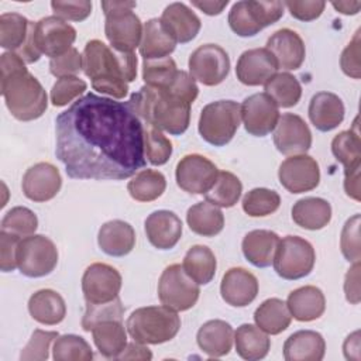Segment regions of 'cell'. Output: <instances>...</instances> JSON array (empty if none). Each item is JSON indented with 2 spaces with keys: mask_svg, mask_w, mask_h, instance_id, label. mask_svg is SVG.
<instances>
[{
  "mask_svg": "<svg viewBox=\"0 0 361 361\" xmlns=\"http://www.w3.org/2000/svg\"><path fill=\"white\" fill-rule=\"evenodd\" d=\"M55 134L71 179L123 180L147 164L144 126L128 100L86 93L56 116Z\"/></svg>",
  "mask_w": 361,
  "mask_h": 361,
  "instance_id": "1",
  "label": "cell"
},
{
  "mask_svg": "<svg viewBox=\"0 0 361 361\" xmlns=\"http://www.w3.org/2000/svg\"><path fill=\"white\" fill-rule=\"evenodd\" d=\"M83 73L92 80V87L111 99L121 100L128 93V83L137 78V56L134 52L117 51L100 39L86 42Z\"/></svg>",
  "mask_w": 361,
  "mask_h": 361,
  "instance_id": "2",
  "label": "cell"
},
{
  "mask_svg": "<svg viewBox=\"0 0 361 361\" xmlns=\"http://www.w3.org/2000/svg\"><path fill=\"white\" fill-rule=\"evenodd\" d=\"M0 89L11 116L20 121L39 118L47 107V92L39 80L28 72L23 58L13 51L0 56Z\"/></svg>",
  "mask_w": 361,
  "mask_h": 361,
  "instance_id": "3",
  "label": "cell"
},
{
  "mask_svg": "<svg viewBox=\"0 0 361 361\" xmlns=\"http://www.w3.org/2000/svg\"><path fill=\"white\" fill-rule=\"evenodd\" d=\"M128 103L140 120L171 135H180L189 127L192 104L168 89L144 85Z\"/></svg>",
  "mask_w": 361,
  "mask_h": 361,
  "instance_id": "4",
  "label": "cell"
},
{
  "mask_svg": "<svg viewBox=\"0 0 361 361\" xmlns=\"http://www.w3.org/2000/svg\"><path fill=\"white\" fill-rule=\"evenodd\" d=\"M130 337L141 344H162L171 341L180 329L178 312L161 305L135 309L126 322Z\"/></svg>",
  "mask_w": 361,
  "mask_h": 361,
  "instance_id": "5",
  "label": "cell"
},
{
  "mask_svg": "<svg viewBox=\"0 0 361 361\" xmlns=\"http://www.w3.org/2000/svg\"><path fill=\"white\" fill-rule=\"evenodd\" d=\"M135 7V1H102L106 16L104 35L111 48L123 52H134L140 47L144 25L133 11Z\"/></svg>",
  "mask_w": 361,
  "mask_h": 361,
  "instance_id": "6",
  "label": "cell"
},
{
  "mask_svg": "<svg viewBox=\"0 0 361 361\" xmlns=\"http://www.w3.org/2000/svg\"><path fill=\"white\" fill-rule=\"evenodd\" d=\"M241 124V104L234 100H217L206 104L199 117L200 137L214 145L228 144Z\"/></svg>",
  "mask_w": 361,
  "mask_h": 361,
  "instance_id": "7",
  "label": "cell"
},
{
  "mask_svg": "<svg viewBox=\"0 0 361 361\" xmlns=\"http://www.w3.org/2000/svg\"><path fill=\"white\" fill-rule=\"evenodd\" d=\"M283 13V1L241 0L231 6L228 25L238 37H254L265 27L279 21Z\"/></svg>",
  "mask_w": 361,
  "mask_h": 361,
  "instance_id": "8",
  "label": "cell"
},
{
  "mask_svg": "<svg viewBox=\"0 0 361 361\" xmlns=\"http://www.w3.org/2000/svg\"><path fill=\"white\" fill-rule=\"evenodd\" d=\"M314 262L316 252L307 240L299 235H286L279 240L272 265L282 279L296 281L307 276L313 271Z\"/></svg>",
  "mask_w": 361,
  "mask_h": 361,
  "instance_id": "9",
  "label": "cell"
},
{
  "mask_svg": "<svg viewBox=\"0 0 361 361\" xmlns=\"http://www.w3.org/2000/svg\"><path fill=\"white\" fill-rule=\"evenodd\" d=\"M58 264V248L55 243L42 234H31L18 243L17 268L28 278L49 275Z\"/></svg>",
  "mask_w": 361,
  "mask_h": 361,
  "instance_id": "10",
  "label": "cell"
},
{
  "mask_svg": "<svg viewBox=\"0 0 361 361\" xmlns=\"http://www.w3.org/2000/svg\"><path fill=\"white\" fill-rule=\"evenodd\" d=\"M199 295V285L180 264H172L162 271L158 281V298L164 306L175 312H185L196 305Z\"/></svg>",
  "mask_w": 361,
  "mask_h": 361,
  "instance_id": "11",
  "label": "cell"
},
{
  "mask_svg": "<svg viewBox=\"0 0 361 361\" xmlns=\"http://www.w3.org/2000/svg\"><path fill=\"white\" fill-rule=\"evenodd\" d=\"M189 75L204 86L220 85L230 72V56L217 44L197 47L188 61Z\"/></svg>",
  "mask_w": 361,
  "mask_h": 361,
  "instance_id": "12",
  "label": "cell"
},
{
  "mask_svg": "<svg viewBox=\"0 0 361 361\" xmlns=\"http://www.w3.org/2000/svg\"><path fill=\"white\" fill-rule=\"evenodd\" d=\"M76 30L56 16H48L32 23V41L41 55L56 58L72 48Z\"/></svg>",
  "mask_w": 361,
  "mask_h": 361,
  "instance_id": "13",
  "label": "cell"
},
{
  "mask_svg": "<svg viewBox=\"0 0 361 361\" xmlns=\"http://www.w3.org/2000/svg\"><path fill=\"white\" fill-rule=\"evenodd\" d=\"M120 272L104 262L90 264L82 276V292L86 303H107L114 300L121 289Z\"/></svg>",
  "mask_w": 361,
  "mask_h": 361,
  "instance_id": "14",
  "label": "cell"
},
{
  "mask_svg": "<svg viewBox=\"0 0 361 361\" xmlns=\"http://www.w3.org/2000/svg\"><path fill=\"white\" fill-rule=\"evenodd\" d=\"M217 166L200 154H189L176 164L178 186L190 195H204L216 182Z\"/></svg>",
  "mask_w": 361,
  "mask_h": 361,
  "instance_id": "15",
  "label": "cell"
},
{
  "mask_svg": "<svg viewBox=\"0 0 361 361\" xmlns=\"http://www.w3.org/2000/svg\"><path fill=\"white\" fill-rule=\"evenodd\" d=\"M281 185L290 193H305L316 189L320 182L317 161L306 154L288 157L278 169Z\"/></svg>",
  "mask_w": 361,
  "mask_h": 361,
  "instance_id": "16",
  "label": "cell"
},
{
  "mask_svg": "<svg viewBox=\"0 0 361 361\" xmlns=\"http://www.w3.org/2000/svg\"><path fill=\"white\" fill-rule=\"evenodd\" d=\"M241 120L248 134L265 137L272 133L279 120V107L271 96L255 93L241 103Z\"/></svg>",
  "mask_w": 361,
  "mask_h": 361,
  "instance_id": "17",
  "label": "cell"
},
{
  "mask_svg": "<svg viewBox=\"0 0 361 361\" xmlns=\"http://www.w3.org/2000/svg\"><path fill=\"white\" fill-rule=\"evenodd\" d=\"M274 144L276 149L288 157L306 154L312 147V133L306 121L293 113L279 116L274 130Z\"/></svg>",
  "mask_w": 361,
  "mask_h": 361,
  "instance_id": "18",
  "label": "cell"
},
{
  "mask_svg": "<svg viewBox=\"0 0 361 361\" xmlns=\"http://www.w3.org/2000/svg\"><path fill=\"white\" fill-rule=\"evenodd\" d=\"M62 186V178L56 166L49 162H38L23 175V193L32 202H48L54 199Z\"/></svg>",
  "mask_w": 361,
  "mask_h": 361,
  "instance_id": "19",
  "label": "cell"
},
{
  "mask_svg": "<svg viewBox=\"0 0 361 361\" xmlns=\"http://www.w3.org/2000/svg\"><path fill=\"white\" fill-rule=\"evenodd\" d=\"M279 66L275 56L267 48H252L244 51L235 65L237 79L247 86L265 85Z\"/></svg>",
  "mask_w": 361,
  "mask_h": 361,
  "instance_id": "20",
  "label": "cell"
},
{
  "mask_svg": "<svg viewBox=\"0 0 361 361\" xmlns=\"http://www.w3.org/2000/svg\"><path fill=\"white\" fill-rule=\"evenodd\" d=\"M223 300L233 307H245L258 295V281L245 268L234 267L226 271L220 283Z\"/></svg>",
  "mask_w": 361,
  "mask_h": 361,
  "instance_id": "21",
  "label": "cell"
},
{
  "mask_svg": "<svg viewBox=\"0 0 361 361\" xmlns=\"http://www.w3.org/2000/svg\"><path fill=\"white\" fill-rule=\"evenodd\" d=\"M265 48L275 56L278 66L285 71L299 69L306 56L303 39L290 28H281L275 31L268 38Z\"/></svg>",
  "mask_w": 361,
  "mask_h": 361,
  "instance_id": "22",
  "label": "cell"
},
{
  "mask_svg": "<svg viewBox=\"0 0 361 361\" xmlns=\"http://www.w3.org/2000/svg\"><path fill=\"white\" fill-rule=\"evenodd\" d=\"M145 234L151 245L158 250L173 248L182 237V221L171 210H155L144 223Z\"/></svg>",
  "mask_w": 361,
  "mask_h": 361,
  "instance_id": "23",
  "label": "cell"
},
{
  "mask_svg": "<svg viewBox=\"0 0 361 361\" xmlns=\"http://www.w3.org/2000/svg\"><path fill=\"white\" fill-rule=\"evenodd\" d=\"M309 118L312 124L323 133L337 128L344 120V103L331 92H319L313 94L309 103Z\"/></svg>",
  "mask_w": 361,
  "mask_h": 361,
  "instance_id": "24",
  "label": "cell"
},
{
  "mask_svg": "<svg viewBox=\"0 0 361 361\" xmlns=\"http://www.w3.org/2000/svg\"><path fill=\"white\" fill-rule=\"evenodd\" d=\"M162 24L171 32L176 42L188 44L196 38L200 31L202 23L193 10L185 3H171L166 6L161 16Z\"/></svg>",
  "mask_w": 361,
  "mask_h": 361,
  "instance_id": "25",
  "label": "cell"
},
{
  "mask_svg": "<svg viewBox=\"0 0 361 361\" xmlns=\"http://www.w3.org/2000/svg\"><path fill=\"white\" fill-rule=\"evenodd\" d=\"M199 348L212 358L224 357L230 353L234 341V330L230 323L214 319L203 323L196 334Z\"/></svg>",
  "mask_w": 361,
  "mask_h": 361,
  "instance_id": "26",
  "label": "cell"
},
{
  "mask_svg": "<svg viewBox=\"0 0 361 361\" xmlns=\"http://www.w3.org/2000/svg\"><path fill=\"white\" fill-rule=\"evenodd\" d=\"M100 250L110 257H124L130 254L135 245V231L131 224L124 220L106 221L97 234Z\"/></svg>",
  "mask_w": 361,
  "mask_h": 361,
  "instance_id": "27",
  "label": "cell"
},
{
  "mask_svg": "<svg viewBox=\"0 0 361 361\" xmlns=\"http://www.w3.org/2000/svg\"><path fill=\"white\" fill-rule=\"evenodd\" d=\"M290 316L298 322H313L326 310V298L320 288L313 285L292 290L286 299Z\"/></svg>",
  "mask_w": 361,
  "mask_h": 361,
  "instance_id": "28",
  "label": "cell"
},
{
  "mask_svg": "<svg viewBox=\"0 0 361 361\" xmlns=\"http://www.w3.org/2000/svg\"><path fill=\"white\" fill-rule=\"evenodd\" d=\"M326 353L323 336L314 330H299L283 343L286 361H320Z\"/></svg>",
  "mask_w": 361,
  "mask_h": 361,
  "instance_id": "29",
  "label": "cell"
},
{
  "mask_svg": "<svg viewBox=\"0 0 361 361\" xmlns=\"http://www.w3.org/2000/svg\"><path fill=\"white\" fill-rule=\"evenodd\" d=\"M176 41L162 24L161 18H149L144 24L140 55L145 59L168 58L176 48Z\"/></svg>",
  "mask_w": 361,
  "mask_h": 361,
  "instance_id": "30",
  "label": "cell"
},
{
  "mask_svg": "<svg viewBox=\"0 0 361 361\" xmlns=\"http://www.w3.org/2000/svg\"><path fill=\"white\" fill-rule=\"evenodd\" d=\"M279 240V235L271 230H252L244 235L241 250L250 264L267 268L274 261Z\"/></svg>",
  "mask_w": 361,
  "mask_h": 361,
  "instance_id": "31",
  "label": "cell"
},
{
  "mask_svg": "<svg viewBox=\"0 0 361 361\" xmlns=\"http://www.w3.org/2000/svg\"><path fill=\"white\" fill-rule=\"evenodd\" d=\"M28 312L35 322L47 326H55L65 319L66 305L56 290L39 289L30 296Z\"/></svg>",
  "mask_w": 361,
  "mask_h": 361,
  "instance_id": "32",
  "label": "cell"
},
{
  "mask_svg": "<svg viewBox=\"0 0 361 361\" xmlns=\"http://www.w3.org/2000/svg\"><path fill=\"white\" fill-rule=\"evenodd\" d=\"M92 337L104 358H118L127 343V329L123 320H104L93 326Z\"/></svg>",
  "mask_w": 361,
  "mask_h": 361,
  "instance_id": "33",
  "label": "cell"
},
{
  "mask_svg": "<svg viewBox=\"0 0 361 361\" xmlns=\"http://www.w3.org/2000/svg\"><path fill=\"white\" fill-rule=\"evenodd\" d=\"M292 220L306 230H322L331 220V206L322 197H303L292 207Z\"/></svg>",
  "mask_w": 361,
  "mask_h": 361,
  "instance_id": "34",
  "label": "cell"
},
{
  "mask_svg": "<svg viewBox=\"0 0 361 361\" xmlns=\"http://www.w3.org/2000/svg\"><path fill=\"white\" fill-rule=\"evenodd\" d=\"M237 354L247 361H258L268 355L271 338L258 326L244 323L234 331Z\"/></svg>",
  "mask_w": 361,
  "mask_h": 361,
  "instance_id": "35",
  "label": "cell"
},
{
  "mask_svg": "<svg viewBox=\"0 0 361 361\" xmlns=\"http://www.w3.org/2000/svg\"><path fill=\"white\" fill-rule=\"evenodd\" d=\"M186 223L189 228L202 237H214L224 227V216L219 206L204 200L188 209Z\"/></svg>",
  "mask_w": 361,
  "mask_h": 361,
  "instance_id": "36",
  "label": "cell"
},
{
  "mask_svg": "<svg viewBox=\"0 0 361 361\" xmlns=\"http://www.w3.org/2000/svg\"><path fill=\"white\" fill-rule=\"evenodd\" d=\"M290 320L292 316L286 302L278 298H269L264 300L254 312L255 326L271 336H276L285 331L289 327Z\"/></svg>",
  "mask_w": 361,
  "mask_h": 361,
  "instance_id": "37",
  "label": "cell"
},
{
  "mask_svg": "<svg viewBox=\"0 0 361 361\" xmlns=\"http://www.w3.org/2000/svg\"><path fill=\"white\" fill-rule=\"evenodd\" d=\"M358 118L350 130L338 133L331 141V152L334 158L343 164L344 173L361 168V138L357 127Z\"/></svg>",
  "mask_w": 361,
  "mask_h": 361,
  "instance_id": "38",
  "label": "cell"
},
{
  "mask_svg": "<svg viewBox=\"0 0 361 361\" xmlns=\"http://www.w3.org/2000/svg\"><path fill=\"white\" fill-rule=\"evenodd\" d=\"M182 267L197 285H207L216 275L217 261L209 247L197 244L188 250Z\"/></svg>",
  "mask_w": 361,
  "mask_h": 361,
  "instance_id": "39",
  "label": "cell"
},
{
  "mask_svg": "<svg viewBox=\"0 0 361 361\" xmlns=\"http://www.w3.org/2000/svg\"><path fill=\"white\" fill-rule=\"evenodd\" d=\"M166 189L165 176L155 169L137 172L127 185L130 196L137 202H152L162 196Z\"/></svg>",
  "mask_w": 361,
  "mask_h": 361,
  "instance_id": "40",
  "label": "cell"
},
{
  "mask_svg": "<svg viewBox=\"0 0 361 361\" xmlns=\"http://www.w3.org/2000/svg\"><path fill=\"white\" fill-rule=\"evenodd\" d=\"M265 93L274 99L278 107L289 109L299 103L302 96V86L289 72L275 73L265 85Z\"/></svg>",
  "mask_w": 361,
  "mask_h": 361,
  "instance_id": "41",
  "label": "cell"
},
{
  "mask_svg": "<svg viewBox=\"0 0 361 361\" xmlns=\"http://www.w3.org/2000/svg\"><path fill=\"white\" fill-rule=\"evenodd\" d=\"M31 21L18 13L0 16V47L17 52L27 41Z\"/></svg>",
  "mask_w": 361,
  "mask_h": 361,
  "instance_id": "42",
  "label": "cell"
},
{
  "mask_svg": "<svg viewBox=\"0 0 361 361\" xmlns=\"http://www.w3.org/2000/svg\"><path fill=\"white\" fill-rule=\"evenodd\" d=\"M243 183L234 173L228 171H219L216 182L204 193L207 202L219 207H233L241 197Z\"/></svg>",
  "mask_w": 361,
  "mask_h": 361,
  "instance_id": "43",
  "label": "cell"
},
{
  "mask_svg": "<svg viewBox=\"0 0 361 361\" xmlns=\"http://www.w3.org/2000/svg\"><path fill=\"white\" fill-rule=\"evenodd\" d=\"M243 210L251 217H265L275 213L281 206L278 192L267 188H254L243 197Z\"/></svg>",
  "mask_w": 361,
  "mask_h": 361,
  "instance_id": "44",
  "label": "cell"
},
{
  "mask_svg": "<svg viewBox=\"0 0 361 361\" xmlns=\"http://www.w3.org/2000/svg\"><path fill=\"white\" fill-rule=\"evenodd\" d=\"M52 357L55 361H90L93 360V351L83 337L63 334L55 338Z\"/></svg>",
  "mask_w": 361,
  "mask_h": 361,
  "instance_id": "45",
  "label": "cell"
},
{
  "mask_svg": "<svg viewBox=\"0 0 361 361\" xmlns=\"http://www.w3.org/2000/svg\"><path fill=\"white\" fill-rule=\"evenodd\" d=\"M175 61L168 58L161 59H145L142 62V80L147 86L166 89L178 73Z\"/></svg>",
  "mask_w": 361,
  "mask_h": 361,
  "instance_id": "46",
  "label": "cell"
},
{
  "mask_svg": "<svg viewBox=\"0 0 361 361\" xmlns=\"http://www.w3.org/2000/svg\"><path fill=\"white\" fill-rule=\"evenodd\" d=\"M37 227V214L24 206H16L10 209L1 219V231L11 233L20 238L35 234Z\"/></svg>",
  "mask_w": 361,
  "mask_h": 361,
  "instance_id": "47",
  "label": "cell"
},
{
  "mask_svg": "<svg viewBox=\"0 0 361 361\" xmlns=\"http://www.w3.org/2000/svg\"><path fill=\"white\" fill-rule=\"evenodd\" d=\"M144 152L149 164L161 166L166 164L172 155V142L164 133L149 124L144 127Z\"/></svg>",
  "mask_w": 361,
  "mask_h": 361,
  "instance_id": "48",
  "label": "cell"
},
{
  "mask_svg": "<svg viewBox=\"0 0 361 361\" xmlns=\"http://www.w3.org/2000/svg\"><path fill=\"white\" fill-rule=\"evenodd\" d=\"M124 306L121 305V299L117 296L114 300L107 303H86V310L82 317V329L85 331H90L94 324L104 320H123Z\"/></svg>",
  "mask_w": 361,
  "mask_h": 361,
  "instance_id": "49",
  "label": "cell"
},
{
  "mask_svg": "<svg viewBox=\"0 0 361 361\" xmlns=\"http://www.w3.org/2000/svg\"><path fill=\"white\" fill-rule=\"evenodd\" d=\"M87 89V83L78 76L59 78L51 89V103L55 107H62L79 97Z\"/></svg>",
  "mask_w": 361,
  "mask_h": 361,
  "instance_id": "50",
  "label": "cell"
},
{
  "mask_svg": "<svg viewBox=\"0 0 361 361\" xmlns=\"http://www.w3.org/2000/svg\"><path fill=\"white\" fill-rule=\"evenodd\" d=\"M59 334L56 331H47L35 329L30 341L20 353L21 361H45L49 357V347Z\"/></svg>",
  "mask_w": 361,
  "mask_h": 361,
  "instance_id": "51",
  "label": "cell"
},
{
  "mask_svg": "<svg viewBox=\"0 0 361 361\" xmlns=\"http://www.w3.org/2000/svg\"><path fill=\"white\" fill-rule=\"evenodd\" d=\"M360 214H354L350 217L341 230L340 235V248L343 257L354 264L360 262L361 259V251H360Z\"/></svg>",
  "mask_w": 361,
  "mask_h": 361,
  "instance_id": "52",
  "label": "cell"
},
{
  "mask_svg": "<svg viewBox=\"0 0 361 361\" xmlns=\"http://www.w3.org/2000/svg\"><path fill=\"white\" fill-rule=\"evenodd\" d=\"M80 71H83V59L82 54L75 47L49 61V72L58 79L63 76H76Z\"/></svg>",
  "mask_w": 361,
  "mask_h": 361,
  "instance_id": "53",
  "label": "cell"
},
{
  "mask_svg": "<svg viewBox=\"0 0 361 361\" xmlns=\"http://www.w3.org/2000/svg\"><path fill=\"white\" fill-rule=\"evenodd\" d=\"M54 16L59 17L63 21H83L92 13V1L76 0V1H51Z\"/></svg>",
  "mask_w": 361,
  "mask_h": 361,
  "instance_id": "54",
  "label": "cell"
},
{
  "mask_svg": "<svg viewBox=\"0 0 361 361\" xmlns=\"http://www.w3.org/2000/svg\"><path fill=\"white\" fill-rule=\"evenodd\" d=\"M360 30L355 31L353 39L350 44L343 49L341 56H340V66L344 75L353 78V79H360L361 78V62H360Z\"/></svg>",
  "mask_w": 361,
  "mask_h": 361,
  "instance_id": "55",
  "label": "cell"
},
{
  "mask_svg": "<svg viewBox=\"0 0 361 361\" xmlns=\"http://www.w3.org/2000/svg\"><path fill=\"white\" fill-rule=\"evenodd\" d=\"M283 6L289 10L290 16L299 21H313L319 18L326 8V3L322 0H289L283 1Z\"/></svg>",
  "mask_w": 361,
  "mask_h": 361,
  "instance_id": "56",
  "label": "cell"
},
{
  "mask_svg": "<svg viewBox=\"0 0 361 361\" xmlns=\"http://www.w3.org/2000/svg\"><path fill=\"white\" fill-rule=\"evenodd\" d=\"M20 237L0 231V269L3 272H11L17 268V248Z\"/></svg>",
  "mask_w": 361,
  "mask_h": 361,
  "instance_id": "57",
  "label": "cell"
},
{
  "mask_svg": "<svg viewBox=\"0 0 361 361\" xmlns=\"http://www.w3.org/2000/svg\"><path fill=\"white\" fill-rule=\"evenodd\" d=\"M344 293L351 305L360 303V262H354L344 279Z\"/></svg>",
  "mask_w": 361,
  "mask_h": 361,
  "instance_id": "58",
  "label": "cell"
},
{
  "mask_svg": "<svg viewBox=\"0 0 361 361\" xmlns=\"http://www.w3.org/2000/svg\"><path fill=\"white\" fill-rule=\"evenodd\" d=\"M152 358L151 350L147 347V344L141 343H128L124 348V351L118 355L117 360H144L149 361Z\"/></svg>",
  "mask_w": 361,
  "mask_h": 361,
  "instance_id": "59",
  "label": "cell"
},
{
  "mask_svg": "<svg viewBox=\"0 0 361 361\" xmlns=\"http://www.w3.org/2000/svg\"><path fill=\"white\" fill-rule=\"evenodd\" d=\"M343 351L347 360H360V331H354L345 338Z\"/></svg>",
  "mask_w": 361,
  "mask_h": 361,
  "instance_id": "60",
  "label": "cell"
},
{
  "mask_svg": "<svg viewBox=\"0 0 361 361\" xmlns=\"http://www.w3.org/2000/svg\"><path fill=\"white\" fill-rule=\"evenodd\" d=\"M228 4V0H223V1H192V6L199 8L200 11H203L207 16H219L226 6Z\"/></svg>",
  "mask_w": 361,
  "mask_h": 361,
  "instance_id": "61",
  "label": "cell"
},
{
  "mask_svg": "<svg viewBox=\"0 0 361 361\" xmlns=\"http://www.w3.org/2000/svg\"><path fill=\"white\" fill-rule=\"evenodd\" d=\"M331 6L341 14L354 16L361 8V1H333Z\"/></svg>",
  "mask_w": 361,
  "mask_h": 361,
  "instance_id": "62",
  "label": "cell"
}]
</instances>
